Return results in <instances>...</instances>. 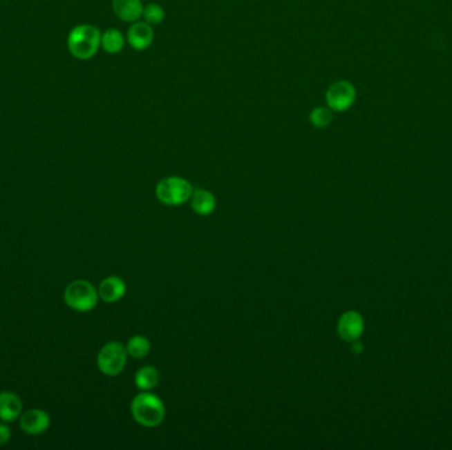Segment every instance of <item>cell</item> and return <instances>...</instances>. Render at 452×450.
I'll use <instances>...</instances> for the list:
<instances>
[{
  "label": "cell",
  "instance_id": "5bb4252c",
  "mask_svg": "<svg viewBox=\"0 0 452 450\" xmlns=\"http://www.w3.org/2000/svg\"><path fill=\"white\" fill-rule=\"evenodd\" d=\"M159 371L152 366H146L136 371L135 386L142 391L153 390L159 384Z\"/></svg>",
  "mask_w": 452,
  "mask_h": 450
},
{
  "label": "cell",
  "instance_id": "ba28073f",
  "mask_svg": "<svg viewBox=\"0 0 452 450\" xmlns=\"http://www.w3.org/2000/svg\"><path fill=\"white\" fill-rule=\"evenodd\" d=\"M364 331V320L361 315L349 311L340 317L337 322V333L340 338H343L347 342H356L361 337Z\"/></svg>",
  "mask_w": 452,
  "mask_h": 450
},
{
  "label": "cell",
  "instance_id": "30bf717a",
  "mask_svg": "<svg viewBox=\"0 0 452 450\" xmlns=\"http://www.w3.org/2000/svg\"><path fill=\"white\" fill-rule=\"evenodd\" d=\"M23 413V402L11 391L0 392V420L4 422H14Z\"/></svg>",
  "mask_w": 452,
  "mask_h": 450
},
{
  "label": "cell",
  "instance_id": "7c38bea8",
  "mask_svg": "<svg viewBox=\"0 0 452 450\" xmlns=\"http://www.w3.org/2000/svg\"><path fill=\"white\" fill-rule=\"evenodd\" d=\"M126 293V284L120 276H109L104 279L98 288V295L109 304L121 300Z\"/></svg>",
  "mask_w": 452,
  "mask_h": 450
},
{
  "label": "cell",
  "instance_id": "8fae6325",
  "mask_svg": "<svg viewBox=\"0 0 452 450\" xmlns=\"http://www.w3.org/2000/svg\"><path fill=\"white\" fill-rule=\"evenodd\" d=\"M142 0H113V11L126 23H135L143 15Z\"/></svg>",
  "mask_w": 452,
  "mask_h": 450
},
{
  "label": "cell",
  "instance_id": "2e32d148",
  "mask_svg": "<svg viewBox=\"0 0 452 450\" xmlns=\"http://www.w3.org/2000/svg\"><path fill=\"white\" fill-rule=\"evenodd\" d=\"M126 350H127L129 355H131L133 358L142 360V358L147 357L151 351L150 341L143 335H134L133 338L129 340V342L126 345Z\"/></svg>",
  "mask_w": 452,
  "mask_h": 450
},
{
  "label": "cell",
  "instance_id": "9a60e30c",
  "mask_svg": "<svg viewBox=\"0 0 452 450\" xmlns=\"http://www.w3.org/2000/svg\"><path fill=\"white\" fill-rule=\"evenodd\" d=\"M101 46L106 53L117 55L124 48V37L118 30H107L102 33Z\"/></svg>",
  "mask_w": 452,
  "mask_h": 450
},
{
  "label": "cell",
  "instance_id": "9c48e42d",
  "mask_svg": "<svg viewBox=\"0 0 452 450\" xmlns=\"http://www.w3.org/2000/svg\"><path fill=\"white\" fill-rule=\"evenodd\" d=\"M127 41L135 50H146L153 41L152 26L146 21H135L127 30Z\"/></svg>",
  "mask_w": 452,
  "mask_h": 450
},
{
  "label": "cell",
  "instance_id": "3957f363",
  "mask_svg": "<svg viewBox=\"0 0 452 450\" xmlns=\"http://www.w3.org/2000/svg\"><path fill=\"white\" fill-rule=\"evenodd\" d=\"M98 289L88 280L78 279L65 288V304L75 312L86 313L93 311L98 304Z\"/></svg>",
  "mask_w": 452,
  "mask_h": 450
},
{
  "label": "cell",
  "instance_id": "4fadbf2b",
  "mask_svg": "<svg viewBox=\"0 0 452 450\" xmlns=\"http://www.w3.org/2000/svg\"><path fill=\"white\" fill-rule=\"evenodd\" d=\"M217 205L214 195L205 189H196L191 195V206L198 215H209Z\"/></svg>",
  "mask_w": 452,
  "mask_h": 450
},
{
  "label": "cell",
  "instance_id": "8992f818",
  "mask_svg": "<svg viewBox=\"0 0 452 450\" xmlns=\"http://www.w3.org/2000/svg\"><path fill=\"white\" fill-rule=\"evenodd\" d=\"M356 101V89L348 81H339L330 86L326 94V102L332 111L344 112Z\"/></svg>",
  "mask_w": 452,
  "mask_h": 450
},
{
  "label": "cell",
  "instance_id": "d6986e66",
  "mask_svg": "<svg viewBox=\"0 0 452 450\" xmlns=\"http://www.w3.org/2000/svg\"><path fill=\"white\" fill-rule=\"evenodd\" d=\"M11 436H12L11 428L7 425V422L3 421V422L0 424V447L8 444L10 440H11Z\"/></svg>",
  "mask_w": 452,
  "mask_h": 450
},
{
  "label": "cell",
  "instance_id": "6da1fadb",
  "mask_svg": "<svg viewBox=\"0 0 452 450\" xmlns=\"http://www.w3.org/2000/svg\"><path fill=\"white\" fill-rule=\"evenodd\" d=\"M131 415L138 424L146 428H153L164 420L166 405L158 395L150 391H143L131 402Z\"/></svg>",
  "mask_w": 452,
  "mask_h": 450
},
{
  "label": "cell",
  "instance_id": "277c9868",
  "mask_svg": "<svg viewBox=\"0 0 452 450\" xmlns=\"http://www.w3.org/2000/svg\"><path fill=\"white\" fill-rule=\"evenodd\" d=\"M194 193V188L191 182L182 177L171 176L159 181L156 185V197L158 199L168 205V206H178L188 199Z\"/></svg>",
  "mask_w": 452,
  "mask_h": 450
},
{
  "label": "cell",
  "instance_id": "5b68a950",
  "mask_svg": "<svg viewBox=\"0 0 452 450\" xmlns=\"http://www.w3.org/2000/svg\"><path fill=\"white\" fill-rule=\"evenodd\" d=\"M129 353L126 346L118 341H111L102 346L97 355V366L100 371L106 376H117L126 367Z\"/></svg>",
  "mask_w": 452,
  "mask_h": 450
},
{
  "label": "cell",
  "instance_id": "7a4b0ae2",
  "mask_svg": "<svg viewBox=\"0 0 452 450\" xmlns=\"http://www.w3.org/2000/svg\"><path fill=\"white\" fill-rule=\"evenodd\" d=\"M101 30L94 26H77L68 36V49L75 59L89 60L97 55L101 46Z\"/></svg>",
  "mask_w": 452,
  "mask_h": 450
},
{
  "label": "cell",
  "instance_id": "ac0fdd59",
  "mask_svg": "<svg viewBox=\"0 0 452 450\" xmlns=\"http://www.w3.org/2000/svg\"><path fill=\"white\" fill-rule=\"evenodd\" d=\"M142 16L144 17L146 23H149L151 26H156L164 20L166 12L162 6H159L156 3H150L143 8V15Z\"/></svg>",
  "mask_w": 452,
  "mask_h": 450
},
{
  "label": "cell",
  "instance_id": "52a82bcc",
  "mask_svg": "<svg viewBox=\"0 0 452 450\" xmlns=\"http://www.w3.org/2000/svg\"><path fill=\"white\" fill-rule=\"evenodd\" d=\"M19 420L20 429L30 436L43 435L50 427L49 413L40 408H33L23 412Z\"/></svg>",
  "mask_w": 452,
  "mask_h": 450
},
{
  "label": "cell",
  "instance_id": "e0dca14e",
  "mask_svg": "<svg viewBox=\"0 0 452 450\" xmlns=\"http://www.w3.org/2000/svg\"><path fill=\"white\" fill-rule=\"evenodd\" d=\"M332 110L328 107H315L310 114V121L317 128H326L332 123Z\"/></svg>",
  "mask_w": 452,
  "mask_h": 450
}]
</instances>
